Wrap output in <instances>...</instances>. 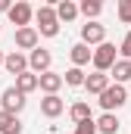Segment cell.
Listing matches in <instances>:
<instances>
[{
	"label": "cell",
	"instance_id": "1",
	"mask_svg": "<svg viewBox=\"0 0 131 134\" xmlns=\"http://www.w3.org/2000/svg\"><path fill=\"white\" fill-rule=\"evenodd\" d=\"M34 16H37V28H34L37 34H44V37H56L59 34V19H56V9L50 3H44Z\"/></svg>",
	"mask_w": 131,
	"mask_h": 134
},
{
	"label": "cell",
	"instance_id": "2",
	"mask_svg": "<svg viewBox=\"0 0 131 134\" xmlns=\"http://www.w3.org/2000/svg\"><path fill=\"white\" fill-rule=\"evenodd\" d=\"M125 100H128V91H125V84H109V87L100 94V106H103V112H112V109L125 106Z\"/></svg>",
	"mask_w": 131,
	"mask_h": 134
},
{
	"label": "cell",
	"instance_id": "3",
	"mask_svg": "<svg viewBox=\"0 0 131 134\" xmlns=\"http://www.w3.org/2000/svg\"><path fill=\"white\" fill-rule=\"evenodd\" d=\"M91 59H94V69L106 75L109 69L116 66V44H109V41H103V44H100L97 50L91 53Z\"/></svg>",
	"mask_w": 131,
	"mask_h": 134
},
{
	"label": "cell",
	"instance_id": "4",
	"mask_svg": "<svg viewBox=\"0 0 131 134\" xmlns=\"http://www.w3.org/2000/svg\"><path fill=\"white\" fill-rule=\"evenodd\" d=\"M50 63H53V56H50V50H44V47H34L31 53H28V72H31V75L50 72Z\"/></svg>",
	"mask_w": 131,
	"mask_h": 134
},
{
	"label": "cell",
	"instance_id": "5",
	"mask_svg": "<svg viewBox=\"0 0 131 134\" xmlns=\"http://www.w3.org/2000/svg\"><path fill=\"white\" fill-rule=\"evenodd\" d=\"M0 106H3V112H9V115H19V112L25 109V97H22L16 87H6V91L0 94Z\"/></svg>",
	"mask_w": 131,
	"mask_h": 134
},
{
	"label": "cell",
	"instance_id": "6",
	"mask_svg": "<svg viewBox=\"0 0 131 134\" xmlns=\"http://www.w3.org/2000/svg\"><path fill=\"white\" fill-rule=\"evenodd\" d=\"M31 16H34V9L25 3V0H19V3H13V6H9V22H13V25H19V28H28Z\"/></svg>",
	"mask_w": 131,
	"mask_h": 134
},
{
	"label": "cell",
	"instance_id": "7",
	"mask_svg": "<svg viewBox=\"0 0 131 134\" xmlns=\"http://www.w3.org/2000/svg\"><path fill=\"white\" fill-rule=\"evenodd\" d=\"M106 41V28L103 25H97V22H88V25H81V44L84 47H91V44H103Z\"/></svg>",
	"mask_w": 131,
	"mask_h": 134
},
{
	"label": "cell",
	"instance_id": "8",
	"mask_svg": "<svg viewBox=\"0 0 131 134\" xmlns=\"http://www.w3.org/2000/svg\"><path fill=\"white\" fill-rule=\"evenodd\" d=\"M3 69L9 75H22V72H28V56H22L19 50H13L9 56H3Z\"/></svg>",
	"mask_w": 131,
	"mask_h": 134
},
{
	"label": "cell",
	"instance_id": "9",
	"mask_svg": "<svg viewBox=\"0 0 131 134\" xmlns=\"http://www.w3.org/2000/svg\"><path fill=\"white\" fill-rule=\"evenodd\" d=\"M37 87L50 97V94H56V91L63 87V75H56V72H44V75H37Z\"/></svg>",
	"mask_w": 131,
	"mask_h": 134
},
{
	"label": "cell",
	"instance_id": "10",
	"mask_svg": "<svg viewBox=\"0 0 131 134\" xmlns=\"http://www.w3.org/2000/svg\"><path fill=\"white\" fill-rule=\"evenodd\" d=\"M84 87H88V94H103L106 87H109V75H103V72H94V75H88L84 78Z\"/></svg>",
	"mask_w": 131,
	"mask_h": 134
},
{
	"label": "cell",
	"instance_id": "11",
	"mask_svg": "<svg viewBox=\"0 0 131 134\" xmlns=\"http://www.w3.org/2000/svg\"><path fill=\"white\" fill-rule=\"evenodd\" d=\"M63 109H66V103L56 97V94H50V97H44L41 100V112L47 115V119H56V115H63Z\"/></svg>",
	"mask_w": 131,
	"mask_h": 134
},
{
	"label": "cell",
	"instance_id": "12",
	"mask_svg": "<svg viewBox=\"0 0 131 134\" xmlns=\"http://www.w3.org/2000/svg\"><path fill=\"white\" fill-rule=\"evenodd\" d=\"M16 47H22V50H34L37 47V31H34L31 25L16 31Z\"/></svg>",
	"mask_w": 131,
	"mask_h": 134
},
{
	"label": "cell",
	"instance_id": "13",
	"mask_svg": "<svg viewBox=\"0 0 131 134\" xmlns=\"http://www.w3.org/2000/svg\"><path fill=\"white\" fill-rule=\"evenodd\" d=\"M0 134H22V122L19 115H9L0 109Z\"/></svg>",
	"mask_w": 131,
	"mask_h": 134
},
{
	"label": "cell",
	"instance_id": "14",
	"mask_svg": "<svg viewBox=\"0 0 131 134\" xmlns=\"http://www.w3.org/2000/svg\"><path fill=\"white\" fill-rule=\"evenodd\" d=\"M91 53H94V50H91V47H84L81 41H78V44H75V47L69 50V56H72V63H75V69L88 66V63H91Z\"/></svg>",
	"mask_w": 131,
	"mask_h": 134
},
{
	"label": "cell",
	"instance_id": "15",
	"mask_svg": "<svg viewBox=\"0 0 131 134\" xmlns=\"http://www.w3.org/2000/svg\"><path fill=\"white\" fill-rule=\"evenodd\" d=\"M16 91L25 97V94H31V91H37V75H31V72H22V75H16Z\"/></svg>",
	"mask_w": 131,
	"mask_h": 134
},
{
	"label": "cell",
	"instance_id": "16",
	"mask_svg": "<svg viewBox=\"0 0 131 134\" xmlns=\"http://www.w3.org/2000/svg\"><path fill=\"white\" fill-rule=\"evenodd\" d=\"M94 128H97L100 134H116V131H119V119H116L112 112H103L97 122H94Z\"/></svg>",
	"mask_w": 131,
	"mask_h": 134
},
{
	"label": "cell",
	"instance_id": "17",
	"mask_svg": "<svg viewBox=\"0 0 131 134\" xmlns=\"http://www.w3.org/2000/svg\"><path fill=\"white\" fill-rule=\"evenodd\" d=\"M109 72H112L116 84H125V81H131V59H116V66L109 69Z\"/></svg>",
	"mask_w": 131,
	"mask_h": 134
},
{
	"label": "cell",
	"instance_id": "18",
	"mask_svg": "<svg viewBox=\"0 0 131 134\" xmlns=\"http://www.w3.org/2000/svg\"><path fill=\"white\" fill-rule=\"evenodd\" d=\"M53 9H56V19H59V22H72V19L78 16V6H75L72 0H63V3H56Z\"/></svg>",
	"mask_w": 131,
	"mask_h": 134
},
{
	"label": "cell",
	"instance_id": "19",
	"mask_svg": "<svg viewBox=\"0 0 131 134\" xmlns=\"http://www.w3.org/2000/svg\"><path fill=\"white\" fill-rule=\"evenodd\" d=\"M84 78H88V75H84V72H81V69H69V72H66V78H63V84H72V87H84Z\"/></svg>",
	"mask_w": 131,
	"mask_h": 134
},
{
	"label": "cell",
	"instance_id": "20",
	"mask_svg": "<svg viewBox=\"0 0 131 134\" xmlns=\"http://www.w3.org/2000/svg\"><path fill=\"white\" fill-rule=\"evenodd\" d=\"M69 115H72V122L78 125V122H84V119H91V106H88V103H75V106L69 109Z\"/></svg>",
	"mask_w": 131,
	"mask_h": 134
},
{
	"label": "cell",
	"instance_id": "21",
	"mask_svg": "<svg viewBox=\"0 0 131 134\" xmlns=\"http://www.w3.org/2000/svg\"><path fill=\"white\" fill-rule=\"evenodd\" d=\"M100 9H103V3H100V0H81V6H78V13H84L88 19L100 16Z\"/></svg>",
	"mask_w": 131,
	"mask_h": 134
},
{
	"label": "cell",
	"instance_id": "22",
	"mask_svg": "<svg viewBox=\"0 0 131 134\" xmlns=\"http://www.w3.org/2000/svg\"><path fill=\"white\" fill-rule=\"evenodd\" d=\"M119 19L131 25V0H119Z\"/></svg>",
	"mask_w": 131,
	"mask_h": 134
},
{
	"label": "cell",
	"instance_id": "23",
	"mask_svg": "<svg viewBox=\"0 0 131 134\" xmlns=\"http://www.w3.org/2000/svg\"><path fill=\"white\" fill-rule=\"evenodd\" d=\"M75 134H97V128H94V119L78 122V125H75Z\"/></svg>",
	"mask_w": 131,
	"mask_h": 134
},
{
	"label": "cell",
	"instance_id": "24",
	"mask_svg": "<svg viewBox=\"0 0 131 134\" xmlns=\"http://www.w3.org/2000/svg\"><path fill=\"white\" fill-rule=\"evenodd\" d=\"M119 50H122V56H125V59H131V31L122 37V47H119Z\"/></svg>",
	"mask_w": 131,
	"mask_h": 134
},
{
	"label": "cell",
	"instance_id": "25",
	"mask_svg": "<svg viewBox=\"0 0 131 134\" xmlns=\"http://www.w3.org/2000/svg\"><path fill=\"white\" fill-rule=\"evenodd\" d=\"M9 6H13L9 0H0V13H9Z\"/></svg>",
	"mask_w": 131,
	"mask_h": 134
},
{
	"label": "cell",
	"instance_id": "26",
	"mask_svg": "<svg viewBox=\"0 0 131 134\" xmlns=\"http://www.w3.org/2000/svg\"><path fill=\"white\" fill-rule=\"evenodd\" d=\"M0 66H3V50H0Z\"/></svg>",
	"mask_w": 131,
	"mask_h": 134
}]
</instances>
